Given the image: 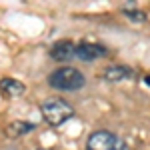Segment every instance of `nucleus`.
<instances>
[{
	"mask_svg": "<svg viewBox=\"0 0 150 150\" xmlns=\"http://www.w3.org/2000/svg\"><path fill=\"white\" fill-rule=\"evenodd\" d=\"M48 84L52 88H58V90L72 92V90H80L86 84V78L80 70L72 68V66H62V68H56L54 72H50Z\"/></svg>",
	"mask_w": 150,
	"mask_h": 150,
	"instance_id": "f257e3e1",
	"label": "nucleus"
},
{
	"mask_svg": "<svg viewBox=\"0 0 150 150\" xmlns=\"http://www.w3.org/2000/svg\"><path fill=\"white\" fill-rule=\"evenodd\" d=\"M40 112L50 126H62L74 116V108L62 98H48L40 104Z\"/></svg>",
	"mask_w": 150,
	"mask_h": 150,
	"instance_id": "f03ea898",
	"label": "nucleus"
},
{
	"mask_svg": "<svg viewBox=\"0 0 150 150\" xmlns=\"http://www.w3.org/2000/svg\"><path fill=\"white\" fill-rule=\"evenodd\" d=\"M124 140L110 130H96L86 140V150H116Z\"/></svg>",
	"mask_w": 150,
	"mask_h": 150,
	"instance_id": "7ed1b4c3",
	"label": "nucleus"
},
{
	"mask_svg": "<svg viewBox=\"0 0 150 150\" xmlns=\"http://www.w3.org/2000/svg\"><path fill=\"white\" fill-rule=\"evenodd\" d=\"M108 54V50L102 44H92V42H82L76 46V58H80L84 62H90V60H98L104 58Z\"/></svg>",
	"mask_w": 150,
	"mask_h": 150,
	"instance_id": "20e7f679",
	"label": "nucleus"
},
{
	"mask_svg": "<svg viewBox=\"0 0 150 150\" xmlns=\"http://www.w3.org/2000/svg\"><path fill=\"white\" fill-rule=\"evenodd\" d=\"M50 56L56 62H66V60L76 56V44L70 42V40H60L50 48Z\"/></svg>",
	"mask_w": 150,
	"mask_h": 150,
	"instance_id": "39448f33",
	"label": "nucleus"
},
{
	"mask_svg": "<svg viewBox=\"0 0 150 150\" xmlns=\"http://www.w3.org/2000/svg\"><path fill=\"white\" fill-rule=\"evenodd\" d=\"M0 92L6 98H16V96L24 94V84L16 78H2L0 80Z\"/></svg>",
	"mask_w": 150,
	"mask_h": 150,
	"instance_id": "423d86ee",
	"label": "nucleus"
},
{
	"mask_svg": "<svg viewBox=\"0 0 150 150\" xmlns=\"http://www.w3.org/2000/svg\"><path fill=\"white\" fill-rule=\"evenodd\" d=\"M104 80L108 82H122L130 78L132 76V70L128 68V66H120V64H116V66H108V68L104 70Z\"/></svg>",
	"mask_w": 150,
	"mask_h": 150,
	"instance_id": "0eeeda50",
	"label": "nucleus"
},
{
	"mask_svg": "<svg viewBox=\"0 0 150 150\" xmlns=\"http://www.w3.org/2000/svg\"><path fill=\"white\" fill-rule=\"evenodd\" d=\"M30 130H34L32 122H20V120H16V122L8 124V134L10 136H22V134H28Z\"/></svg>",
	"mask_w": 150,
	"mask_h": 150,
	"instance_id": "6e6552de",
	"label": "nucleus"
},
{
	"mask_svg": "<svg viewBox=\"0 0 150 150\" xmlns=\"http://www.w3.org/2000/svg\"><path fill=\"white\" fill-rule=\"evenodd\" d=\"M124 14L126 16H130V20L132 22H144V12H140V10H134V4H128L126 8H124Z\"/></svg>",
	"mask_w": 150,
	"mask_h": 150,
	"instance_id": "1a4fd4ad",
	"label": "nucleus"
},
{
	"mask_svg": "<svg viewBox=\"0 0 150 150\" xmlns=\"http://www.w3.org/2000/svg\"><path fill=\"white\" fill-rule=\"evenodd\" d=\"M116 150H130V148H128V144H126V142H122V144H120V146H118Z\"/></svg>",
	"mask_w": 150,
	"mask_h": 150,
	"instance_id": "9d476101",
	"label": "nucleus"
},
{
	"mask_svg": "<svg viewBox=\"0 0 150 150\" xmlns=\"http://www.w3.org/2000/svg\"><path fill=\"white\" fill-rule=\"evenodd\" d=\"M144 80H146V84H148V86H150V76H146V78H144Z\"/></svg>",
	"mask_w": 150,
	"mask_h": 150,
	"instance_id": "9b49d317",
	"label": "nucleus"
},
{
	"mask_svg": "<svg viewBox=\"0 0 150 150\" xmlns=\"http://www.w3.org/2000/svg\"><path fill=\"white\" fill-rule=\"evenodd\" d=\"M38 150H54V148H38Z\"/></svg>",
	"mask_w": 150,
	"mask_h": 150,
	"instance_id": "f8f14e48",
	"label": "nucleus"
}]
</instances>
